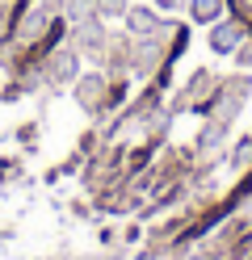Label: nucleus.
I'll list each match as a JSON object with an SVG mask.
<instances>
[{"label":"nucleus","instance_id":"nucleus-1","mask_svg":"<svg viewBox=\"0 0 252 260\" xmlns=\"http://www.w3.org/2000/svg\"><path fill=\"white\" fill-rule=\"evenodd\" d=\"M240 42H244V25L240 21H218L210 29V46H214L218 55H235V51H240Z\"/></svg>","mask_w":252,"mask_h":260},{"label":"nucleus","instance_id":"nucleus-2","mask_svg":"<svg viewBox=\"0 0 252 260\" xmlns=\"http://www.w3.org/2000/svg\"><path fill=\"white\" fill-rule=\"evenodd\" d=\"M126 29L130 34H139V38H151V34H160V17L151 9H126Z\"/></svg>","mask_w":252,"mask_h":260},{"label":"nucleus","instance_id":"nucleus-3","mask_svg":"<svg viewBox=\"0 0 252 260\" xmlns=\"http://www.w3.org/2000/svg\"><path fill=\"white\" fill-rule=\"evenodd\" d=\"M223 9H227V0H189L193 21H218V17H223Z\"/></svg>","mask_w":252,"mask_h":260},{"label":"nucleus","instance_id":"nucleus-4","mask_svg":"<svg viewBox=\"0 0 252 260\" xmlns=\"http://www.w3.org/2000/svg\"><path fill=\"white\" fill-rule=\"evenodd\" d=\"M72 72H76V59H72V51H59L55 59H50V76H55V80H67Z\"/></svg>","mask_w":252,"mask_h":260},{"label":"nucleus","instance_id":"nucleus-5","mask_svg":"<svg viewBox=\"0 0 252 260\" xmlns=\"http://www.w3.org/2000/svg\"><path fill=\"white\" fill-rule=\"evenodd\" d=\"M93 13H101V17H126V0H93Z\"/></svg>","mask_w":252,"mask_h":260},{"label":"nucleus","instance_id":"nucleus-6","mask_svg":"<svg viewBox=\"0 0 252 260\" xmlns=\"http://www.w3.org/2000/svg\"><path fill=\"white\" fill-rule=\"evenodd\" d=\"M235 59H240L244 68H252V42H240V51H235Z\"/></svg>","mask_w":252,"mask_h":260},{"label":"nucleus","instance_id":"nucleus-7","mask_svg":"<svg viewBox=\"0 0 252 260\" xmlns=\"http://www.w3.org/2000/svg\"><path fill=\"white\" fill-rule=\"evenodd\" d=\"M156 5H160V9H181L185 0H156Z\"/></svg>","mask_w":252,"mask_h":260}]
</instances>
